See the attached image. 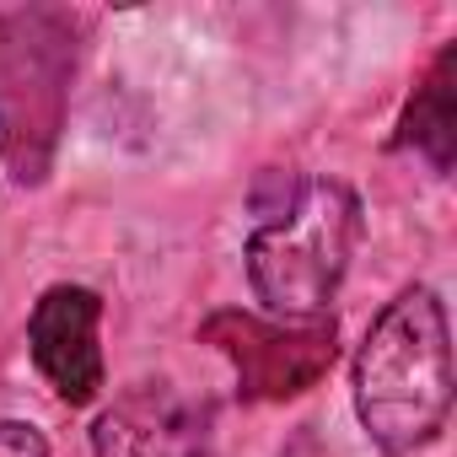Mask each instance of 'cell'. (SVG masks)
<instances>
[{"mask_svg": "<svg viewBox=\"0 0 457 457\" xmlns=\"http://www.w3.org/2000/svg\"><path fill=\"white\" fill-rule=\"evenodd\" d=\"M452 409V334L430 286L398 291L355 350V414L371 446L409 457L446 425Z\"/></svg>", "mask_w": 457, "mask_h": 457, "instance_id": "cell-1", "label": "cell"}, {"mask_svg": "<svg viewBox=\"0 0 457 457\" xmlns=\"http://www.w3.org/2000/svg\"><path fill=\"white\" fill-rule=\"evenodd\" d=\"M81 60V17L65 6H0V156L17 188L54 172L71 81Z\"/></svg>", "mask_w": 457, "mask_h": 457, "instance_id": "cell-2", "label": "cell"}, {"mask_svg": "<svg viewBox=\"0 0 457 457\" xmlns=\"http://www.w3.org/2000/svg\"><path fill=\"white\" fill-rule=\"evenodd\" d=\"M361 237V199L334 183L312 178L296 188V199L253 226L248 237V286L280 323H318L350 270Z\"/></svg>", "mask_w": 457, "mask_h": 457, "instance_id": "cell-3", "label": "cell"}, {"mask_svg": "<svg viewBox=\"0 0 457 457\" xmlns=\"http://www.w3.org/2000/svg\"><path fill=\"white\" fill-rule=\"evenodd\" d=\"M204 339L237 366L243 398L275 403L307 393L328 366H334V323H280V318H253V312H215L204 323Z\"/></svg>", "mask_w": 457, "mask_h": 457, "instance_id": "cell-4", "label": "cell"}, {"mask_svg": "<svg viewBox=\"0 0 457 457\" xmlns=\"http://www.w3.org/2000/svg\"><path fill=\"white\" fill-rule=\"evenodd\" d=\"M103 296L87 286H49L28 318V355L38 366V377L54 387V398L65 403H92L103 393Z\"/></svg>", "mask_w": 457, "mask_h": 457, "instance_id": "cell-5", "label": "cell"}, {"mask_svg": "<svg viewBox=\"0 0 457 457\" xmlns=\"http://www.w3.org/2000/svg\"><path fill=\"white\" fill-rule=\"evenodd\" d=\"M452 65H457V49H441L430 60V71L414 87V97L398 119V135H393V145L414 151L436 178L452 172Z\"/></svg>", "mask_w": 457, "mask_h": 457, "instance_id": "cell-6", "label": "cell"}, {"mask_svg": "<svg viewBox=\"0 0 457 457\" xmlns=\"http://www.w3.org/2000/svg\"><path fill=\"white\" fill-rule=\"evenodd\" d=\"M178 436L183 430L156 403V393H140V398H129V403H119L97 420L92 446H97V457H162Z\"/></svg>", "mask_w": 457, "mask_h": 457, "instance_id": "cell-7", "label": "cell"}, {"mask_svg": "<svg viewBox=\"0 0 457 457\" xmlns=\"http://www.w3.org/2000/svg\"><path fill=\"white\" fill-rule=\"evenodd\" d=\"M0 457H49V441L28 420H0Z\"/></svg>", "mask_w": 457, "mask_h": 457, "instance_id": "cell-8", "label": "cell"}, {"mask_svg": "<svg viewBox=\"0 0 457 457\" xmlns=\"http://www.w3.org/2000/svg\"><path fill=\"white\" fill-rule=\"evenodd\" d=\"M280 457H318V446H312V436H296V441H291Z\"/></svg>", "mask_w": 457, "mask_h": 457, "instance_id": "cell-9", "label": "cell"}]
</instances>
